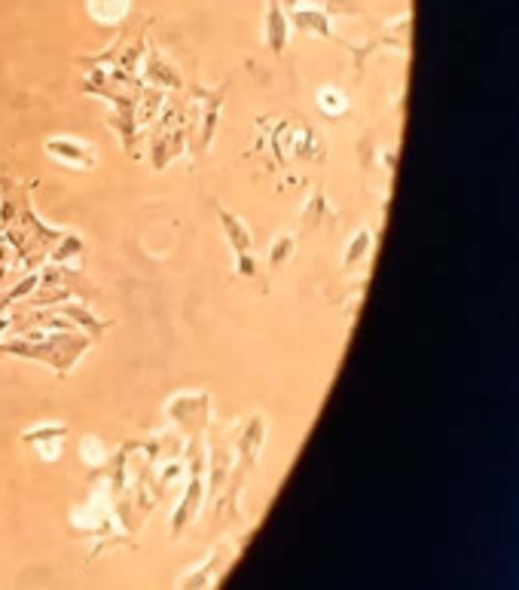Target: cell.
<instances>
[{
  "label": "cell",
  "mask_w": 519,
  "mask_h": 590,
  "mask_svg": "<svg viewBox=\"0 0 519 590\" xmlns=\"http://www.w3.org/2000/svg\"><path fill=\"white\" fill-rule=\"evenodd\" d=\"M7 349L16 352V355H28V358H40V362L59 367L64 374V370L74 365L77 358L89 349V339L80 337V334H59V337H52V334H34L28 343L26 339H16Z\"/></svg>",
  "instance_id": "1"
},
{
  "label": "cell",
  "mask_w": 519,
  "mask_h": 590,
  "mask_svg": "<svg viewBox=\"0 0 519 590\" xmlns=\"http://www.w3.org/2000/svg\"><path fill=\"white\" fill-rule=\"evenodd\" d=\"M221 224L226 226V233H230V240L235 242V254H238V269L245 273V276H254V261H251V236H247V230L238 221H235L230 212H221Z\"/></svg>",
  "instance_id": "2"
},
{
  "label": "cell",
  "mask_w": 519,
  "mask_h": 590,
  "mask_svg": "<svg viewBox=\"0 0 519 590\" xmlns=\"http://www.w3.org/2000/svg\"><path fill=\"white\" fill-rule=\"evenodd\" d=\"M285 40H287V22H285V10H282V0H269V13H266V43L273 52H285Z\"/></svg>",
  "instance_id": "3"
},
{
  "label": "cell",
  "mask_w": 519,
  "mask_h": 590,
  "mask_svg": "<svg viewBox=\"0 0 519 590\" xmlns=\"http://www.w3.org/2000/svg\"><path fill=\"white\" fill-rule=\"evenodd\" d=\"M147 80H150V83H162V87L181 89V74H177V68L165 62V59H162V55L156 50H150Z\"/></svg>",
  "instance_id": "4"
},
{
  "label": "cell",
  "mask_w": 519,
  "mask_h": 590,
  "mask_svg": "<svg viewBox=\"0 0 519 590\" xmlns=\"http://www.w3.org/2000/svg\"><path fill=\"white\" fill-rule=\"evenodd\" d=\"M47 151H50L52 156H62V160H68V163H77V165L95 163V160H92V153H89L83 144H74V141H50V144H47Z\"/></svg>",
  "instance_id": "5"
},
{
  "label": "cell",
  "mask_w": 519,
  "mask_h": 590,
  "mask_svg": "<svg viewBox=\"0 0 519 590\" xmlns=\"http://www.w3.org/2000/svg\"><path fill=\"white\" fill-rule=\"evenodd\" d=\"M291 22H294L297 31H318L324 38L330 34V31H327V22H324V16L318 13H294L291 16Z\"/></svg>",
  "instance_id": "6"
},
{
  "label": "cell",
  "mask_w": 519,
  "mask_h": 590,
  "mask_svg": "<svg viewBox=\"0 0 519 590\" xmlns=\"http://www.w3.org/2000/svg\"><path fill=\"white\" fill-rule=\"evenodd\" d=\"M287 254H291V236H285V240H278V245L273 248V266L285 264Z\"/></svg>",
  "instance_id": "7"
}]
</instances>
